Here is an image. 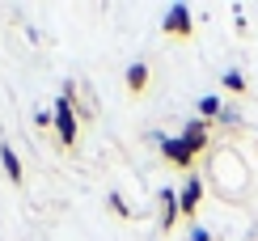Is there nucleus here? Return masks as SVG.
Returning a JSON list of instances; mask_svg holds the SVG:
<instances>
[{
	"mask_svg": "<svg viewBox=\"0 0 258 241\" xmlns=\"http://www.w3.org/2000/svg\"><path fill=\"white\" fill-rule=\"evenodd\" d=\"M161 30H165V34H174V38H190L195 17H190L186 5H169V13H165V21H161Z\"/></svg>",
	"mask_w": 258,
	"mask_h": 241,
	"instance_id": "obj_3",
	"label": "nucleus"
},
{
	"mask_svg": "<svg viewBox=\"0 0 258 241\" xmlns=\"http://www.w3.org/2000/svg\"><path fill=\"white\" fill-rule=\"evenodd\" d=\"M182 140H186L190 148H195V157L203 148H208V123H203V118H190L186 127H182Z\"/></svg>",
	"mask_w": 258,
	"mask_h": 241,
	"instance_id": "obj_6",
	"label": "nucleus"
},
{
	"mask_svg": "<svg viewBox=\"0 0 258 241\" xmlns=\"http://www.w3.org/2000/svg\"><path fill=\"white\" fill-rule=\"evenodd\" d=\"M220 85H224V89H233V93H245V76H241L237 68L224 72V76H220Z\"/></svg>",
	"mask_w": 258,
	"mask_h": 241,
	"instance_id": "obj_10",
	"label": "nucleus"
},
{
	"mask_svg": "<svg viewBox=\"0 0 258 241\" xmlns=\"http://www.w3.org/2000/svg\"><path fill=\"white\" fill-rule=\"evenodd\" d=\"M34 127H55V118H51V110H38V114H34Z\"/></svg>",
	"mask_w": 258,
	"mask_h": 241,
	"instance_id": "obj_12",
	"label": "nucleus"
},
{
	"mask_svg": "<svg viewBox=\"0 0 258 241\" xmlns=\"http://www.w3.org/2000/svg\"><path fill=\"white\" fill-rule=\"evenodd\" d=\"M0 165H5V173L13 182H21V157L13 152V144H0Z\"/></svg>",
	"mask_w": 258,
	"mask_h": 241,
	"instance_id": "obj_8",
	"label": "nucleus"
},
{
	"mask_svg": "<svg viewBox=\"0 0 258 241\" xmlns=\"http://www.w3.org/2000/svg\"><path fill=\"white\" fill-rule=\"evenodd\" d=\"M190 241H212V233H208V228H199V224H195V228H190Z\"/></svg>",
	"mask_w": 258,
	"mask_h": 241,
	"instance_id": "obj_14",
	"label": "nucleus"
},
{
	"mask_svg": "<svg viewBox=\"0 0 258 241\" xmlns=\"http://www.w3.org/2000/svg\"><path fill=\"white\" fill-rule=\"evenodd\" d=\"M157 207H161V228H174L178 224V191L174 186H165V191H157Z\"/></svg>",
	"mask_w": 258,
	"mask_h": 241,
	"instance_id": "obj_5",
	"label": "nucleus"
},
{
	"mask_svg": "<svg viewBox=\"0 0 258 241\" xmlns=\"http://www.w3.org/2000/svg\"><path fill=\"white\" fill-rule=\"evenodd\" d=\"M51 118H55V136H59V144H63V148H72V144H77L81 123H77V110H72L68 97H55V106H51Z\"/></svg>",
	"mask_w": 258,
	"mask_h": 241,
	"instance_id": "obj_1",
	"label": "nucleus"
},
{
	"mask_svg": "<svg viewBox=\"0 0 258 241\" xmlns=\"http://www.w3.org/2000/svg\"><path fill=\"white\" fill-rule=\"evenodd\" d=\"M161 157L169 161V165H178V169H186L190 161H195V148L186 144L182 136H161Z\"/></svg>",
	"mask_w": 258,
	"mask_h": 241,
	"instance_id": "obj_2",
	"label": "nucleus"
},
{
	"mask_svg": "<svg viewBox=\"0 0 258 241\" xmlns=\"http://www.w3.org/2000/svg\"><path fill=\"white\" fill-rule=\"evenodd\" d=\"M110 207H114L119 216H132V207H127V199H123V195H110Z\"/></svg>",
	"mask_w": 258,
	"mask_h": 241,
	"instance_id": "obj_11",
	"label": "nucleus"
},
{
	"mask_svg": "<svg viewBox=\"0 0 258 241\" xmlns=\"http://www.w3.org/2000/svg\"><path fill=\"white\" fill-rule=\"evenodd\" d=\"M144 85H148V64L136 59L132 68H127V89H132V93H144Z\"/></svg>",
	"mask_w": 258,
	"mask_h": 241,
	"instance_id": "obj_7",
	"label": "nucleus"
},
{
	"mask_svg": "<svg viewBox=\"0 0 258 241\" xmlns=\"http://www.w3.org/2000/svg\"><path fill=\"white\" fill-rule=\"evenodd\" d=\"M220 110H224V102L216 93H208V97H199V118L208 123V118H220Z\"/></svg>",
	"mask_w": 258,
	"mask_h": 241,
	"instance_id": "obj_9",
	"label": "nucleus"
},
{
	"mask_svg": "<svg viewBox=\"0 0 258 241\" xmlns=\"http://www.w3.org/2000/svg\"><path fill=\"white\" fill-rule=\"evenodd\" d=\"M199 203H203V182L195 178V173H190V178L182 182V191H178V212L190 220V216L199 212Z\"/></svg>",
	"mask_w": 258,
	"mask_h": 241,
	"instance_id": "obj_4",
	"label": "nucleus"
},
{
	"mask_svg": "<svg viewBox=\"0 0 258 241\" xmlns=\"http://www.w3.org/2000/svg\"><path fill=\"white\" fill-rule=\"evenodd\" d=\"M220 118H224L229 127H237V123H241V114H237V110H220Z\"/></svg>",
	"mask_w": 258,
	"mask_h": 241,
	"instance_id": "obj_13",
	"label": "nucleus"
}]
</instances>
